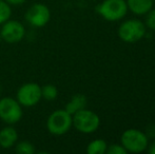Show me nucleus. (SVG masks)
Instances as JSON below:
<instances>
[{
	"mask_svg": "<svg viewBox=\"0 0 155 154\" xmlns=\"http://www.w3.org/2000/svg\"><path fill=\"white\" fill-rule=\"evenodd\" d=\"M72 123L77 131L90 134L98 129L100 125V119L95 112L82 109L72 115Z\"/></svg>",
	"mask_w": 155,
	"mask_h": 154,
	"instance_id": "1",
	"label": "nucleus"
},
{
	"mask_svg": "<svg viewBox=\"0 0 155 154\" xmlns=\"http://www.w3.org/2000/svg\"><path fill=\"white\" fill-rule=\"evenodd\" d=\"M72 126V115L64 109L54 111L47 119V129L53 135H63Z\"/></svg>",
	"mask_w": 155,
	"mask_h": 154,
	"instance_id": "2",
	"label": "nucleus"
},
{
	"mask_svg": "<svg viewBox=\"0 0 155 154\" xmlns=\"http://www.w3.org/2000/svg\"><path fill=\"white\" fill-rule=\"evenodd\" d=\"M148 140L147 135L136 129H129L121 135V145L131 153L143 152L148 148Z\"/></svg>",
	"mask_w": 155,
	"mask_h": 154,
	"instance_id": "3",
	"label": "nucleus"
},
{
	"mask_svg": "<svg viewBox=\"0 0 155 154\" xmlns=\"http://www.w3.org/2000/svg\"><path fill=\"white\" fill-rule=\"evenodd\" d=\"M96 10L106 20L117 21L126 16L128 5L124 0H104Z\"/></svg>",
	"mask_w": 155,
	"mask_h": 154,
	"instance_id": "4",
	"label": "nucleus"
},
{
	"mask_svg": "<svg viewBox=\"0 0 155 154\" xmlns=\"http://www.w3.org/2000/svg\"><path fill=\"white\" fill-rule=\"evenodd\" d=\"M22 106L17 99L3 97L0 99V119L8 125H15L22 118Z\"/></svg>",
	"mask_w": 155,
	"mask_h": 154,
	"instance_id": "5",
	"label": "nucleus"
},
{
	"mask_svg": "<svg viewBox=\"0 0 155 154\" xmlns=\"http://www.w3.org/2000/svg\"><path fill=\"white\" fill-rule=\"evenodd\" d=\"M146 35V25L137 19H131L121 23L118 29V36L124 42H136Z\"/></svg>",
	"mask_w": 155,
	"mask_h": 154,
	"instance_id": "6",
	"label": "nucleus"
},
{
	"mask_svg": "<svg viewBox=\"0 0 155 154\" xmlns=\"http://www.w3.org/2000/svg\"><path fill=\"white\" fill-rule=\"evenodd\" d=\"M41 87L35 82H28L18 89L16 99L22 107L31 108L41 100Z\"/></svg>",
	"mask_w": 155,
	"mask_h": 154,
	"instance_id": "7",
	"label": "nucleus"
},
{
	"mask_svg": "<svg viewBox=\"0 0 155 154\" xmlns=\"http://www.w3.org/2000/svg\"><path fill=\"white\" fill-rule=\"evenodd\" d=\"M25 20L34 28H42L49 23L51 19V11L45 4L35 3L25 13Z\"/></svg>",
	"mask_w": 155,
	"mask_h": 154,
	"instance_id": "8",
	"label": "nucleus"
},
{
	"mask_svg": "<svg viewBox=\"0 0 155 154\" xmlns=\"http://www.w3.org/2000/svg\"><path fill=\"white\" fill-rule=\"evenodd\" d=\"M0 35H1L2 40L10 44L17 43L25 38V28L20 21L8 19L2 25V28L0 30Z\"/></svg>",
	"mask_w": 155,
	"mask_h": 154,
	"instance_id": "9",
	"label": "nucleus"
},
{
	"mask_svg": "<svg viewBox=\"0 0 155 154\" xmlns=\"http://www.w3.org/2000/svg\"><path fill=\"white\" fill-rule=\"evenodd\" d=\"M18 142V132L12 125L0 130V147L3 149H10Z\"/></svg>",
	"mask_w": 155,
	"mask_h": 154,
	"instance_id": "10",
	"label": "nucleus"
},
{
	"mask_svg": "<svg viewBox=\"0 0 155 154\" xmlns=\"http://www.w3.org/2000/svg\"><path fill=\"white\" fill-rule=\"evenodd\" d=\"M128 8L136 15H145L153 6V0H128Z\"/></svg>",
	"mask_w": 155,
	"mask_h": 154,
	"instance_id": "11",
	"label": "nucleus"
},
{
	"mask_svg": "<svg viewBox=\"0 0 155 154\" xmlns=\"http://www.w3.org/2000/svg\"><path fill=\"white\" fill-rule=\"evenodd\" d=\"M87 107V97L82 94H75L71 98V100L65 106V111L71 115L75 114L76 112L80 111L82 109H86Z\"/></svg>",
	"mask_w": 155,
	"mask_h": 154,
	"instance_id": "12",
	"label": "nucleus"
},
{
	"mask_svg": "<svg viewBox=\"0 0 155 154\" xmlns=\"http://www.w3.org/2000/svg\"><path fill=\"white\" fill-rule=\"evenodd\" d=\"M107 151V143L104 139H95L87 147L88 154H104Z\"/></svg>",
	"mask_w": 155,
	"mask_h": 154,
	"instance_id": "13",
	"label": "nucleus"
},
{
	"mask_svg": "<svg viewBox=\"0 0 155 154\" xmlns=\"http://www.w3.org/2000/svg\"><path fill=\"white\" fill-rule=\"evenodd\" d=\"M58 96V90L54 84H48L41 87V97L48 101L55 100Z\"/></svg>",
	"mask_w": 155,
	"mask_h": 154,
	"instance_id": "14",
	"label": "nucleus"
},
{
	"mask_svg": "<svg viewBox=\"0 0 155 154\" xmlns=\"http://www.w3.org/2000/svg\"><path fill=\"white\" fill-rule=\"evenodd\" d=\"M14 147L15 151L18 154H33L36 151L34 145L31 142H28V140H22V142L19 143L17 142Z\"/></svg>",
	"mask_w": 155,
	"mask_h": 154,
	"instance_id": "15",
	"label": "nucleus"
},
{
	"mask_svg": "<svg viewBox=\"0 0 155 154\" xmlns=\"http://www.w3.org/2000/svg\"><path fill=\"white\" fill-rule=\"evenodd\" d=\"M11 15H12L11 5L4 0H0V25L8 21L11 18Z\"/></svg>",
	"mask_w": 155,
	"mask_h": 154,
	"instance_id": "16",
	"label": "nucleus"
},
{
	"mask_svg": "<svg viewBox=\"0 0 155 154\" xmlns=\"http://www.w3.org/2000/svg\"><path fill=\"white\" fill-rule=\"evenodd\" d=\"M108 154H127L128 151L123 147V145H111L106 151Z\"/></svg>",
	"mask_w": 155,
	"mask_h": 154,
	"instance_id": "17",
	"label": "nucleus"
},
{
	"mask_svg": "<svg viewBox=\"0 0 155 154\" xmlns=\"http://www.w3.org/2000/svg\"><path fill=\"white\" fill-rule=\"evenodd\" d=\"M147 18H146V25L149 29L155 30V10H150L147 13Z\"/></svg>",
	"mask_w": 155,
	"mask_h": 154,
	"instance_id": "18",
	"label": "nucleus"
},
{
	"mask_svg": "<svg viewBox=\"0 0 155 154\" xmlns=\"http://www.w3.org/2000/svg\"><path fill=\"white\" fill-rule=\"evenodd\" d=\"M146 135L148 138H155V125H149L146 129Z\"/></svg>",
	"mask_w": 155,
	"mask_h": 154,
	"instance_id": "19",
	"label": "nucleus"
},
{
	"mask_svg": "<svg viewBox=\"0 0 155 154\" xmlns=\"http://www.w3.org/2000/svg\"><path fill=\"white\" fill-rule=\"evenodd\" d=\"M4 1L8 2L10 5H20L25 3V0H4Z\"/></svg>",
	"mask_w": 155,
	"mask_h": 154,
	"instance_id": "20",
	"label": "nucleus"
},
{
	"mask_svg": "<svg viewBox=\"0 0 155 154\" xmlns=\"http://www.w3.org/2000/svg\"><path fill=\"white\" fill-rule=\"evenodd\" d=\"M148 152L150 154H155V142H153L151 145H150L149 149H148Z\"/></svg>",
	"mask_w": 155,
	"mask_h": 154,
	"instance_id": "21",
	"label": "nucleus"
},
{
	"mask_svg": "<svg viewBox=\"0 0 155 154\" xmlns=\"http://www.w3.org/2000/svg\"><path fill=\"white\" fill-rule=\"evenodd\" d=\"M1 91H2V89H1V86H0V93H1Z\"/></svg>",
	"mask_w": 155,
	"mask_h": 154,
	"instance_id": "22",
	"label": "nucleus"
},
{
	"mask_svg": "<svg viewBox=\"0 0 155 154\" xmlns=\"http://www.w3.org/2000/svg\"><path fill=\"white\" fill-rule=\"evenodd\" d=\"M2 40V38H1V35H0V41H1Z\"/></svg>",
	"mask_w": 155,
	"mask_h": 154,
	"instance_id": "23",
	"label": "nucleus"
},
{
	"mask_svg": "<svg viewBox=\"0 0 155 154\" xmlns=\"http://www.w3.org/2000/svg\"><path fill=\"white\" fill-rule=\"evenodd\" d=\"M153 2H155V0H153Z\"/></svg>",
	"mask_w": 155,
	"mask_h": 154,
	"instance_id": "24",
	"label": "nucleus"
}]
</instances>
